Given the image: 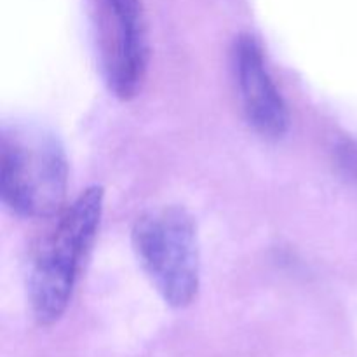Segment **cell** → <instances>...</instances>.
Returning <instances> with one entry per match:
<instances>
[{
    "label": "cell",
    "instance_id": "cell-1",
    "mask_svg": "<svg viewBox=\"0 0 357 357\" xmlns=\"http://www.w3.org/2000/svg\"><path fill=\"white\" fill-rule=\"evenodd\" d=\"M68 160L58 136L33 124L6 126L0 143V195L17 216L49 218L61 209Z\"/></svg>",
    "mask_w": 357,
    "mask_h": 357
},
{
    "label": "cell",
    "instance_id": "cell-2",
    "mask_svg": "<svg viewBox=\"0 0 357 357\" xmlns=\"http://www.w3.org/2000/svg\"><path fill=\"white\" fill-rule=\"evenodd\" d=\"M103 204V187L86 188L38 250L30 271L28 296L35 321L42 326L58 323L68 309L80 264L96 237Z\"/></svg>",
    "mask_w": 357,
    "mask_h": 357
},
{
    "label": "cell",
    "instance_id": "cell-3",
    "mask_svg": "<svg viewBox=\"0 0 357 357\" xmlns=\"http://www.w3.org/2000/svg\"><path fill=\"white\" fill-rule=\"evenodd\" d=\"M132 248L139 265L164 302L185 309L201 284V250L197 225L181 206L152 209L136 220Z\"/></svg>",
    "mask_w": 357,
    "mask_h": 357
},
{
    "label": "cell",
    "instance_id": "cell-4",
    "mask_svg": "<svg viewBox=\"0 0 357 357\" xmlns=\"http://www.w3.org/2000/svg\"><path fill=\"white\" fill-rule=\"evenodd\" d=\"M98 49L110 93L122 101L138 96L150 59L142 0H100Z\"/></svg>",
    "mask_w": 357,
    "mask_h": 357
},
{
    "label": "cell",
    "instance_id": "cell-5",
    "mask_svg": "<svg viewBox=\"0 0 357 357\" xmlns=\"http://www.w3.org/2000/svg\"><path fill=\"white\" fill-rule=\"evenodd\" d=\"M234 70L246 121L261 138L281 139L289 129V112L265 65L264 51L250 33L234 44Z\"/></svg>",
    "mask_w": 357,
    "mask_h": 357
}]
</instances>
